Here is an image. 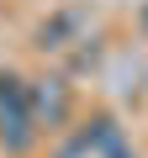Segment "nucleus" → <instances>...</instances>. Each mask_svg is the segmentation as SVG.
I'll use <instances>...</instances> for the list:
<instances>
[{
	"instance_id": "f257e3e1",
	"label": "nucleus",
	"mask_w": 148,
	"mask_h": 158,
	"mask_svg": "<svg viewBox=\"0 0 148 158\" xmlns=\"http://www.w3.org/2000/svg\"><path fill=\"white\" fill-rule=\"evenodd\" d=\"M63 111H69V90L58 85V79H42L37 90H27V116L32 121H63Z\"/></svg>"
},
{
	"instance_id": "7ed1b4c3",
	"label": "nucleus",
	"mask_w": 148,
	"mask_h": 158,
	"mask_svg": "<svg viewBox=\"0 0 148 158\" xmlns=\"http://www.w3.org/2000/svg\"><path fill=\"white\" fill-rule=\"evenodd\" d=\"M0 111H27V85L16 74H0Z\"/></svg>"
},
{
	"instance_id": "f03ea898",
	"label": "nucleus",
	"mask_w": 148,
	"mask_h": 158,
	"mask_svg": "<svg viewBox=\"0 0 148 158\" xmlns=\"http://www.w3.org/2000/svg\"><path fill=\"white\" fill-rule=\"evenodd\" d=\"M0 137H6L11 153H27L32 148V116L27 111H0Z\"/></svg>"
},
{
	"instance_id": "20e7f679",
	"label": "nucleus",
	"mask_w": 148,
	"mask_h": 158,
	"mask_svg": "<svg viewBox=\"0 0 148 158\" xmlns=\"http://www.w3.org/2000/svg\"><path fill=\"white\" fill-rule=\"evenodd\" d=\"M137 21H143V32H148V6H143V16H137Z\"/></svg>"
}]
</instances>
